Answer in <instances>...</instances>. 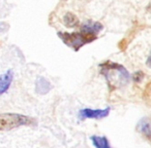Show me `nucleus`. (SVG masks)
I'll return each instance as SVG.
<instances>
[{"mask_svg":"<svg viewBox=\"0 0 151 148\" xmlns=\"http://www.w3.org/2000/svg\"><path fill=\"white\" fill-rule=\"evenodd\" d=\"M58 37L61 39V41L73 50L75 52H78L84 45L88 43H91L94 40H96L97 35L91 33H85V32H58L57 33Z\"/></svg>","mask_w":151,"mask_h":148,"instance_id":"f03ea898","label":"nucleus"},{"mask_svg":"<svg viewBox=\"0 0 151 148\" xmlns=\"http://www.w3.org/2000/svg\"><path fill=\"white\" fill-rule=\"evenodd\" d=\"M35 90L36 93L40 95H45L47 93H49V91L51 90V84L44 77H40L36 80L35 84Z\"/></svg>","mask_w":151,"mask_h":148,"instance_id":"0eeeda50","label":"nucleus"},{"mask_svg":"<svg viewBox=\"0 0 151 148\" xmlns=\"http://www.w3.org/2000/svg\"><path fill=\"white\" fill-rule=\"evenodd\" d=\"M144 78V73L142 71H138V72H134L132 74V79L136 82H141V80Z\"/></svg>","mask_w":151,"mask_h":148,"instance_id":"9b49d317","label":"nucleus"},{"mask_svg":"<svg viewBox=\"0 0 151 148\" xmlns=\"http://www.w3.org/2000/svg\"><path fill=\"white\" fill-rule=\"evenodd\" d=\"M14 78V72L13 70H7L5 73H3L0 76V95L4 94L9 89Z\"/></svg>","mask_w":151,"mask_h":148,"instance_id":"39448f33","label":"nucleus"},{"mask_svg":"<svg viewBox=\"0 0 151 148\" xmlns=\"http://www.w3.org/2000/svg\"><path fill=\"white\" fill-rule=\"evenodd\" d=\"M63 23L67 28H76L79 26V20L73 13H66L63 17Z\"/></svg>","mask_w":151,"mask_h":148,"instance_id":"9d476101","label":"nucleus"},{"mask_svg":"<svg viewBox=\"0 0 151 148\" xmlns=\"http://www.w3.org/2000/svg\"><path fill=\"white\" fill-rule=\"evenodd\" d=\"M101 75L105 76L108 82L110 91H114L116 89H120L125 86L129 80L130 76L125 67L117 63L106 61L99 65Z\"/></svg>","mask_w":151,"mask_h":148,"instance_id":"f257e3e1","label":"nucleus"},{"mask_svg":"<svg viewBox=\"0 0 151 148\" xmlns=\"http://www.w3.org/2000/svg\"><path fill=\"white\" fill-rule=\"evenodd\" d=\"M111 108L107 107L105 109H81L79 112V117L81 119H101L107 117L110 114Z\"/></svg>","mask_w":151,"mask_h":148,"instance_id":"20e7f679","label":"nucleus"},{"mask_svg":"<svg viewBox=\"0 0 151 148\" xmlns=\"http://www.w3.org/2000/svg\"><path fill=\"white\" fill-rule=\"evenodd\" d=\"M138 130L147 138L151 139V121L149 120V118H143L142 120L139 121Z\"/></svg>","mask_w":151,"mask_h":148,"instance_id":"1a4fd4ad","label":"nucleus"},{"mask_svg":"<svg viewBox=\"0 0 151 148\" xmlns=\"http://www.w3.org/2000/svg\"><path fill=\"white\" fill-rule=\"evenodd\" d=\"M101 30H103V25L99 22L88 21L81 26V31L85 32V33H91L97 35Z\"/></svg>","mask_w":151,"mask_h":148,"instance_id":"423d86ee","label":"nucleus"},{"mask_svg":"<svg viewBox=\"0 0 151 148\" xmlns=\"http://www.w3.org/2000/svg\"><path fill=\"white\" fill-rule=\"evenodd\" d=\"M90 140L95 148H112L109 143V140L105 136H91Z\"/></svg>","mask_w":151,"mask_h":148,"instance_id":"6e6552de","label":"nucleus"},{"mask_svg":"<svg viewBox=\"0 0 151 148\" xmlns=\"http://www.w3.org/2000/svg\"><path fill=\"white\" fill-rule=\"evenodd\" d=\"M146 64H147V66H148V67H151V52H150V55H149L148 60H147Z\"/></svg>","mask_w":151,"mask_h":148,"instance_id":"f8f14e48","label":"nucleus"},{"mask_svg":"<svg viewBox=\"0 0 151 148\" xmlns=\"http://www.w3.org/2000/svg\"><path fill=\"white\" fill-rule=\"evenodd\" d=\"M34 123L31 117L18 113H1L0 114V131H11L22 125H30Z\"/></svg>","mask_w":151,"mask_h":148,"instance_id":"7ed1b4c3","label":"nucleus"}]
</instances>
